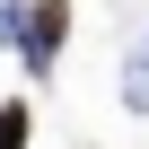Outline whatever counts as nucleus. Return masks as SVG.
I'll return each instance as SVG.
<instances>
[{
    "label": "nucleus",
    "instance_id": "nucleus-1",
    "mask_svg": "<svg viewBox=\"0 0 149 149\" xmlns=\"http://www.w3.org/2000/svg\"><path fill=\"white\" fill-rule=\"evenodd\" d=\"M61 35H70V0H26V61L35 70L61 53Z\"/></svg>",
    "mask_w": 149,
    "mask_h": 149
},
{
    "label": "nucleus",
    "instance_id": "nucleus-2",
    "mask_svg": "<svg viewBox=\"0 0 149 149\" xmlns=\"http://www.w3.org/2000/svg\"><path fill=\"white\" fill-rule=\"evenodd\" d=\"M26 123H35L26 105H0V149H26Z\"/></svg>",
    "mask_w": 149,
    "mask_h": 149
}]
</instances>
